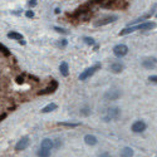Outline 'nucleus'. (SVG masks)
I'll return each instance as SVG.
<instances>
[{
	"mask_svg": "<svg viewBox=\"0 0 157 157\" xmlns=\"http://www.w3.org/2000/svg\"><path fill=\"white\" fill-rule=\"evenodd\" d=\"M18 73L19 67L17 59L6 47L0 44V122L9 112L17 108L18 94L14 84L20 86L17 82Z\"/></svg>",
	"mask_w": 157,
	"mask_h": 157,
	"instance_id": "obj_1",
	"label": "nucleus"
},
{
	"mask_svg": "<svg viewBox=\"0 0 157 157\" xmlns=\"http://www.w3.org/2000/svg\"><path fill=\"white\" fill-rule=\"evenodd\" d=\"M155 28H156V23H153V21L141 23L138 25H131V27L124 28L123 30L120 32V35H126V34H129V33H133L136 30H151V29H155Z\"/></svg>",
	"mask_w": 157,
	"mask_h": 157,
	"instance_id": "obj_2",
	"label": "nucleus"
},
{
	"mask_svg": "<svg viewBox=\"0 0 157 157\" xmlns=\"http://www.w3.org/2000/svg\"><path fill=\"white\" fill-rule=\"evenodd\" d=\"M121 114V109L117 108V107H113V108H108L104 111V113L102 114V120L104 122H109V121H114L120 117Z\"/></svg>",
	"mask_w": 157,
	"mask_h": 157,
	"instance_id": "obj_3",
	"label": "nucleus"
},
{
	"mask_svg": "<svg viewBox=\"0 0 157 157\" xmlns=\"http://www.w3.org/2000/svg\"><path fill=\"white\" fill-rule=\"evenodd\" d=\"M98 69H101V64H99V63L92 65V67H89V68H87L86 71H83V72L79 74V81H87L88 78L92 77Z\"/></svg>",
	"mask_w": 157,
	"mask_h": 157,
	"instance_id": "obj_4",
	"label": "nucleus"
},
{
	"mask_svg": "<svg viewBox=\"0 0 157 157\" xmlns=\"http://www.w3.org/2000/svg\"><path fill=\"white\" fill-rule=\"evenodd\" d=\"M117 19H118V17H117V15H107V17H104V18L94 21L93 25H94L96 28L97 27H103V25H107V24H111V23L116 21Z\"/></svg>",
	"mask_w": 157,
	"mask_h": 157,
	"instance_id": "obj_5",
	"label": "nucleus"
},
{
	"mask_svg": "<svg viewBox=\"0 0 157 157\" xmlns=\"http://www.w3.org/2000/svg\"><path fill=\"white\" fill-rule=\"evenodd\" d=\"M127 53H128V47H127L126 44H117V45L113 48V54H114L117 58H122V57H124Z\"/></svg>",
	"mask_w": 157,
	"mask_h": 157,
	"instance_id": "obj_6",
	"label": "nucleus"
},
{
	"mask_svg": "<svg viewBox=\"0 0 157 157\" xmlns=\"http://www.w3.org/2000/svg\"><path fill=\"white\" fill-rule=\"evenodd\" d=\"M57 88H58V82H57L56 79H52V81H50V84H49L47 88L39 90L38 94H39V96H44V94L53 93V92H56V90H57Z\"/></svg>",
	"mask_w": 157,
	"mask_h": 157,
	"instance_id": "obj_7",
	"label": "nucleus"
},
{
	"mask_svg": "<svg viewBox=\"0 0 157 157\" xmlns=\"http://www.w3.org/2000/svg\"><path fill=\"white\" fill-rule=\"evenodd\" d=\"M29 137H23V138H20L18 142H17V145H15V151H24L25 148H27L28 146H29Z\"/></svg>",
	"mask_w": 157,
	"mask_h": 157,
	"instance_id": "obj_8",
	"label": "nucleus"
},
{
	"mask_svg": "<svg viewBox=\"0 0 157 157\" xmlns=\"http://www.w3.org/2000/svg\"><path fill=\"white\" fill-rule=\"evenodd\" d=\"M146 127L147 126L143 121H136L132 124V127H131V129H132V132H135V133H141V132H143V131L146 129Z\"/></svg>",
	"mask_w": 157,
	"mask_h": 157,
	"instance_id": "obj_9",
	"label": "nucleus"
},
{
	"mask_svg": "<svg viewBox=\"0 0 157 157\" xmlns=\"http://www.w3.org/2000/svg\"><path fill=\"white\" fill-rule=\"evenodd\" d=\"M120 96H121L120 90L112 89V90H108V92L104 94V99H107V101H116V99L120 98Z\"/></svg>",
	"mask_w": 157,
	"mask_h": 157,
	"instance_id": "obj_10",
	"label": "nucleus"
},
{
	"mask_svg": "<svg viewBox=\"0 0 157 157\" xmlns=\"http://www.w3.org/2000/svg\"><path fill=\"white\" fill-rule=\"evenodd\" d=\"M8 38L9 39H14V40H17V42H19L20 44H25V40H24V36L20 34V33H17V32H10V33H8Z\"/></svg>",
	"mask_w": 157,
	"mask_h": 157,
	"instance_id": "obj_11",
	"label": "nucleus"
},
{
	"mask_svg": "<svg viewBox=\"0 0 157 157\" xmlns=\"http://www.w3.org/2000/svg\"><path fill=\"white\" fill-rule=\"evenodd\" d=\"M142 65L145 68H147V69H153L156 65H157V59H155V58H148V59H145L142 62Z\"/></svg>",
	"mask_w": 157,
	"mask_h": 157,
	"instance_id": "obj_12",
	"label": "nucleus"
},
{
	"mask_svg": "<svg viewBox=\"0 0 157 157\" xmlns=\"http://www.w3.org/2000/svg\"><path fill=\"white\" fill-rule=\"evenodd\" d=\"M109 69L113 72V73H121L123 69H124V65L122 64V63H112L111 65H109Z\"/></svg>",
	"mask_w": 157,
	"mask_h": 157,
	"instance_id": "obj_13",
	"label": "nucleus"
},
{
	"mask_svg": "<svg viewBox=\"0 0 157 157\" xmlns=\"http://www.w3.org/2000/svg\"><path fill=\"white\" fill-rule=\"evenodd\" d=\"M59 71H60V74H62L63 77H68V74H69V67H68V63H67V62L60 63V65H59Z\"/></svg>",
	"mask_w": 157,
	"mask_h": 157,
	"instance_id": "obj_14",
	"label": "nucleus"
},
{
	"mask_svg": "<svg viewBox=\"0 0 157 157\" xmlns=\"http://www.w3.org/2000/svg\"><path fill=\"white\" fill-rule=\"evenodd\" d=\"M84 142L87 143L88 146H94V145H97L98 141L93 135H86L84 136Z\"/></svg>",
	"mask_w": 157,
	"mask_h": 157,
	"instance_id": "obj_15",
	"label": "nucleus"
},
{
	"mask_svg": "<svg viewBox=\"0 0 157 157\" xmlns=\"http://www.w3.org/2000/svg\"><path fill=\"white\" fill-rule=\"evenodd\" d=\"M40 147L47 148V150H52V148L54 147V142L52 141V140H49V138H44V140L42 141V145H40Z\"/></svg>",
	"mask_w": 157,
	"mask_h": 157,
	"instance_id": "obj_16",
	"label": "nucleus"
},
{
	"mask_svg": "<svg viewBox=\"0 0 157 157\" xmlns=\"http://www.w3.org/2000/svg\"><path fill=\"white\" fill-rule=\"evenodd\" d=\"M58 108V106L56 103H49V104H47V106L44 107V108H42V113H49V112H53V111H56Z\"/></svg>",
	"mask_w": 157,
	"mask_h": 157,
	"instance_id": "obj_17",
	"label": "nucleus"
},
{
	"mask_svg": "<svg viewBox=\"0 0 157 157\" xmlns=\"http://www.w3.org/2000/svg\"><path fill=\"white\" fill-rule=\"evenodd\" d=\"M133 156V150L131 147H124L121 150V157H132Z\"/></svg>",
	"mask_w": 157,
	"mask_h": 157,
	"instance_id": "obj_18",
	"label": "nucleus"
},
{
	"mask_svg": "<svg viewBox=\"0 0 157 157\" xmlns=\"http://www.w3.org/2000/svg\"><path fill=\"white\" fill-rule=\"evenodd\" d=\"M36 156L38 157H50V150H47V148L40 147V150L36 152Z\"/></svg>",
	"mask_w": 157,
	"mask_h": 157,
	"instance_id": "obj_19",
	"label": "nucleus"
},
{
	"mask_svg": "<svg viewBox=\"0 0 157 157\" xmlns=\"http://www.w3.org/2000/svg\"><path fill=\"white\" fill-rule=\"evenodd\" d=\"M58 126H65V127H72V128H74V127H78V126H79V123H71V122H59V123H58Z\"/></svg>",
	"mask_w": 157,
	"mask_h": 157,
	"instance_id": "obj_20",
	"label": "nucleus"
},
{
	"mask_svg": "<svg viewBox=\"0 0 157 157\" xmlns=\"http://www.w3.org/2000/svg\"><path fill=\"white\" fill-rule=\"evenodd\" d=\"M83 40H84V43L88 44V45H94V39L89 38V36H84V38H83Z\"/></svg>",
	"mask_w": 157,
	"mask_h": 157,
	"instance_id": "obj_21",
	"label": "nucleus"
},
{
	"mask_svg": "<svg viewBox=\"0 0 157 157\" xmlns=\"http://www.w3.org/2000/svg\"><path fill=\"white\" fill-rule=\"evenodd\" d=\"M54 30L58 32V33H62V34H69L68 30H65V29H63V28H59V27H54Z\"/></svg>",
	"mask_w": 157,
	"mask_h": 157,
	"instance_id": "obj_22",
	"label": "nucleus"
},
{
	"mask_svg": "<svg viewBox=\"0 0 157 157\" xmlns=\"http://www.w3.org/2000/svg\"><path fill=\"white\" fill-rule=\"evenodd\" d=\"M81 114H82V116H88V114H90L89 108H83V109H81Z\"/></svg>",
	"mask_w": 157,
	"mask_h": 157,
	"instance_id": "obj_23",
	"label": "nucleus"
},
{
	"mask_svg": "<svg viewBox=\"0 0 157 157\" xmlns=\"http://www.w3.org/2000/svg\"><path fill=\"white\" fill-rule=\"evenodd\" d=\"M65 45H67V40H65V39H62V40L58 43V47H60V48H64Z\"/></svg>",
	"mask_w": 157,
	"mask_h": 157,
	"instance_id": "obj_24",
	"label": "nucleus"
},
{
	"mask_svg": "<svg viewBox=\"0 0 157 157\" xmlns=\"http://www.w3.org/2000/svg\"><path fill=\"white\" fill-rule=\"evenodd\" d=\"M148 81L152 83H157V75H150L148 77Z\"/></svg>",
	"mask_w": 157,
	"mask_h": 157,
	"instance_id": "obj_25",
	"label": "nucleus"
},
{
	"mask_svg": "<svg viewBox=\"0 0 157 157\" xmlns=\"http://www.w3.org/2000/svg\"><path fill=\"white\" fill-rule=\"evenodd\" d=\"M25 15H27V18H34V11L33 10H28L27 13H25Z\"/></svg>",
	"mask_w": 157,
	"mask_h": 157,
	"instance_id": "obj_26",
	"label": "nucleus"
},
{
	"mask_svg": "<svg viewBox=\"0 0 157 157\" xmlns=\"http://www.w3.org/2000/svg\"><path fill=\"white\" fill-rule=\"evenodd\" d=\"M28 4H29L30 8H34V6L36 5V0H29V3H28Z\"/></svg>",
	"mask_w": 157,
	"mask_h": 157,
	"instance_id": "obj_27",
	"label": "nucleus"
}]
</instances>
